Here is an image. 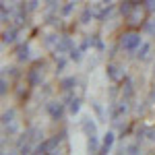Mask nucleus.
<instances>
[{
    "mask_svg": "<svg viewBox=\"0 0 155 155\" xmlns=\"http://www.w3.org/2000/svg\"><path fill=\"white\" fill-rule=\"evenodd\" d=\"M141 44H143V39H141L139 33H126V35L122 37V48L124 50H134Z\"/></svg>",
    "mask_w": 155,
    "mask_h": 155,
    "instance_id": "obj_1",
    "label": "nucleus"
},
{
    "mask_svg": "<svg viewBox=\"0 0 155 155\" xmlns=\"http://www.w3.org/2000/svg\"><path fill=\"white\" fill-rule=\"evenodd\" d=\"M48 112L52 118H60L62 116V104L60 101H52V104H48Z\"/></svg>",
    "mask_w": 155,
    "mask_h": 155,
    "instance_id": "obj_2",
    "label": "nucleus"
},
{
    "mask_svg": "<svg viewBox=\"0 0 155 155\" xmlns=\"http://www.w3.org/2000/svg\"><path fill=\"white\" fill-rule=\"evenodd\" d=\"M107 74H110V79L116 81V79H120L124 72H122V68H120L118 64H110V66H107Z\"/></svg>",
    "mask_w": 155,
    "mask_h": 155,
    "instance_id": "obj_3",
    "label": "nucleus"
},
{
    "mask_svg": "<svg viewBox=\"0 0 155 155\" xmlns=\"http://www.w3.org/2000/svg\"><path fill=\"white\" fill-rule=\"evenodd\" d=\"M114 145V134L112 132H107L106 139H104V145H101V151H110V147Z\"/></svg>",
    "mask_w": 155,
    "mask_h": 155,
    "instance_id": "obj_4",
    "label": "nucleus"
},
{
    "mask_svg": "<svg viewBox=\"0 0 155 155\" xmlns=\"http://www.w3.org/2000/svg\"><path fill=\"white\" fill-rule=\"evenodd\" d=\"M149 52H151V46H149V44H143V46L139 48V54H137V56L141 60H145V58H149Z\"/></svg>",
    "mask_w": 155,
    "mask_h": 155,
    "instance_id": "obj_5",
    "label": "nucleus"
},
{
    "mask_svg": "<svg viewBox=\"0 0 155 155\" xmlns=\"http://www.w3.org/2000/svg\"><path fill=\"white\" fill-rule=\"evenodd\" d=\"M74 83H77V81H74L72 77H71V79H64V81H62V89H64V91H71Z\"/></svg>",
    "mask_w": 155,
    "mask_h": 155,
    "instance_id": "obj_6",
    "label": "nucleus"
},
{
    "mask_svg": "<svg viewBox=\"0 0 155 155\" xmlns=\"http://www.w3.org/2000/svg\"><path fill=\"white\" fill-rule=\"evenodd\" d=\"M15 33H17L15 29L6 31V33H4V44H12V41H15Z\"/></svg>",
    "mask_w": 155,
    "mask_h": 155,
    "instance_id": "obj_7",
    "label": "nucleus"
},
{
    "mask_svg": "<svg viewBox=\"0 0 155 155\" xmlns=\"http://www.w3.org/2000/svg\"><path fill=\"white\" fill-rule=\"evenodd\" d=\"M79 107H81V101H79V99H72L68 110H71V114H77V112H79Z\"/></svg>",
    "mask_w": 155,
    "mask_h": 155,
    "instance_id": "obj_8",
    "label": "nucleus"
},
{
    "mask_svg": "<svg viewBox=\"0 0 155 155\" xmlns=\"http://www.w3.org/2000/svg\"><path fill=\"white\" fill-rule=\"evenodd\" d=\"M27 58H29V48L23 46V48L19 50V60H27Z\"/></svg>",
    "mask_w": 155,
    "mask_h": 155,
    "instance_id": "obj_9",
    "label": "nucleus"
},
{
    "mask_svg": "<svg viewBox=\"0 0 155 155\" xmlns=\"http://www.w3.org/2000/svg\"><path fill=\"white\" fill-rule=\"evenodd\" d=\"M72 6H74V4H72V2H68V4H66V6L62 8V15H68V12L72 11Z\"/></svg>",
    "mask_w": 155,
    "mask_h": 155,
    "instance_id": "obj_10",
    "label": "nucleus"
},
{
    "mask_svg": "<svg viewBox=\"0 0 155 155\" xmlns=\"http://www.w3.org/2000/svg\"><path fill=\"white\" fill-rule=\"evenodd\" d=\"M147 31H149V33H155V19H153L149 25H147Z\"/></svg>",
    "mask_w": 155,
    "mask_h": 155,
    "instance_id": "obj_11",
    "label": "nucleus"
},
{
    "mask_svg": "<svg viewBox=\"0 0 155 155\" xmlns=\"http://www.w3.org/2000/svg\"><path fill=\"white\" fill-rule=\"evenodd\" d=\"M147 134H149V141L153 143V141H155V130H149V132H147Z\"/></svg>",
    "mask_w": 155,
    "mask_h": 155,
    "instance_id": "obj_12",
    "label": "nucleus"
},
{
    "mask_svg": "<svg viewBox=\"0 0 155 155\" xmlns=\"http://www.w3.org/2000/svg\"><path fill=\"white\" fill-rule=\"evenodd\" d=\"M106 2H110V0H106Z\"/></svg>",
    "mask_w": 155,
    "mask_h": 155,
    "instance_id": "obj_13",
    "label": "nucleus"
}]
</instances>
